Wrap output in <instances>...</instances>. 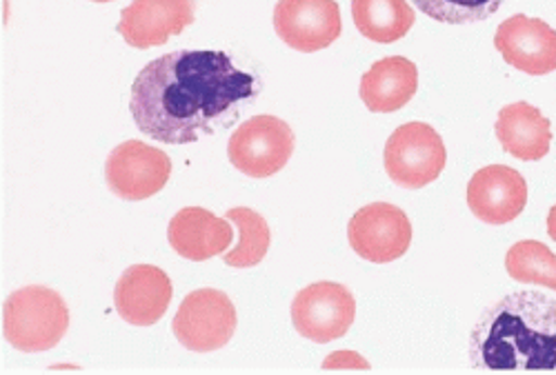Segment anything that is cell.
<instances>
[{"label":"cell","mask_w":556,"mask_h":375,"mask_svg":"<svg viewBox=\"0 0 556 375\" xmlns=\"http://www.w3.org/2000/svg\"><path fill=\"white\" fill-rule=\"evenodd\" d=\"M174 296L169 275L154 264L129 267L114 289V307L118 315L134 326L156 324Z\"/></svg>","instance_id":"5bb4252c"},{"label":"cell","mask_w":556,"mask_h":375,"mask_svg":"<svg viewBox=\"0 0 556 375\" xmlns=\"http://www.w3.org/2000/svg\"><path fill=\"white\" fill-rule=\"evenodd\" d=\"M294 154V131L276 116H254L231 133L227 156L241 173L269 178L281 171Z\"/></svg>","instance_id":"5b68a950"},{"label":"cell","mask_w":556,"mask_h":375,"mask_svg":"<svg viewBox=\"0 0 556 375\" xmlns=\"http://www.w3.org/2000/svg\"><path fill=\"white\" fill-rule=\"evenodd\" d=\"M388 176L405 190H424L432 184L447 163L443 138L428 122H405L386 143Z\"/></svg>","instance_id":"277c9868"},{"label":"cell","mask_w":556,"mask_h":375,"mask_svg":"<svg viewBox=\"0 0 556 375\" xmlns=\"http://www.w3.org/2000/svg\"><path fill=\"white\" fill-rule=\"evenodd\" d=\"M167 241L178 256L203 262L223 256L231 247L235 229L203 207H185L172 218Z\"/></svg>","instance_id":"9a60e30c"},{"label":"cell","mask_w":556,"mask_h":375,"mask_svg":"<svg viewBox=\"0 0 556 375\" xmlns=\"http://www.w3.org/2000/svg\"><path fill=\"white\" fill-rule=\"evenodd\" d=\"M274 29L296 52H318L330 47L343 31L337 0H278Z\"/></svg>","instance_id":"30bf717a"},{"label":"cell","mask_w":556,"mask_h":375,"mask_svg":"<svg viewBox=\"0 0 556 375\" xmlns=\"http://www.w3.org/2000/svg\"><path fill=\"white\" fill-rule=\"evenodd\" d=\"M237 307L218 289H199L185 298L174 315L176 340L190 351L223 349L237 334Z\"/></svg>","instance_id":"8992f818"},{"label":"cell","mask_w":556,"mask_h":375,"mask_svg":"<svg viewBox=\"0 0 556 375\" xmlns=\"http://www.w3.org/2000/svg\"><path fill=\"white\" fill-rule=\"evenodd\" d=\"M494 47L507 65L528 76L556 72V31L541 18L526 14L505 18L496 27Z\"/></svg>","instance_id":"8fae6325"},{"label":"cell","mask_w":556,"mask_h":375,"mask_svg":"<svg viewBox=\"0 0 556 375\" xmlns=\"http://www.w3.org/2000/svg\"><path fill=\"white\" fill-rule=\"evenodd\" d=\"M91 3H112V0H91Z\"/></svg>","instance_id":"cb8c5ba5"},{"label":"cell","mask_w":556,"mask_h":375,"mask_svg":"<svg viewBox=\"0 0 556 375\" xmlns=\"http://www.w3.org/2000/svg\"><path fill=\"white\" fill-rule=\"evenodd\" d=\"M197 21L194 0H134L121 12L116 31L136 50L165 44Z\"/></svg>","instance_id":"7c38bea8"},{"label":"cell","mask_w":556,"mask_h":375,"mask_svg":"<svg viewBox=\"0 0 556 375\" xmlns=\"http://www.w3.org/2000/svg\"><path fill=\"white\" fill-rule=\"evenodd\" d=\"M261 80L225 52L182 50L148 63L131 82L129 112L156 143L190 145L237 120L256 101Z\"/></svg>","instance_id":"6da1fadb"},{"label":"cell","mask_w":556,"mask_h":375,"mask_svg":"<svg viewBox=\"0 0 556 375\" xmlns=\"http://www.w3.org/2000/svg\"><path fill=\"white\" fill-rule=\"evenodd\" d=\"M70 329V309L50 287L29 285L14 292L3 309L5 340L25 353L54 349Z\"/></svg>","instance_id":"3957f363"},{"label":"cell","mask_w":556,"mask_h":375,"mask_svg":"<svg viewBox=\"0 0 556 375\" xmlns=\"http://www.w3.org/2000/svg\"><path fill=\"white\" fill-rule=\"evenodd\" d=\"M350 247L363 260L388 264L403 258L412 245V222L390 203L361 207L348 224Z\"/></svg>","instance_id":"9c48e42d"},{"label":"cell","mask_w":556,"mask_h":375,"mask_svg":"<svg viewBox=\"0 0 556 375\" xmlns=\"http://www.w3.org/2000/svg\"><path fill=\"white\" fill-rule=\"evenodd\" d=\"M505 0H414L426 16L445 25L481 23L498 12Z\"/></svg>","instance_id":"44dd1931"},{"label":"cell","mask_w":556,"mask_h":375,"mask_svg":"<svg viewBox=\"0 0 556 375\" xmlns=\"http://www.w3.org/2000/svg\"><path fill=\"white\" fill-rule=\"evenodd\" d=\"M227 220H231L239 229V243L235 249L223 254L227 267L235 269H250L263 262L271 245V231L267 220L250 209V207H235L227 211Z\"/></svg>","instance_id":"d6986e66"},{"label":"cell","mask_w":556,"mask_h":375,"mask_svg":"<svg viewBox=\"0 0 556 375\" xmlns=\"http://www.w3.org/2000/svg\"><path fill=\"white\" fill-rule=\"evenodd\" d=\"M419 89V69L403 56H388L369 67L361 78V101L375 114L403 109Z\"/></svg>","instance_id":"2e32d148"},{"label":"cell","mask_w":556,"mask_h":375,"mask_svg":"<svg viewBox=\"0 0 556 375\" xmlns=\"http://www.w3.org/2000/svg\"><path fill=\"white\" fill-rule=\"evenodd\" d=\"M496 138L501 147L519 160L534 163L547 156L552 145L549 120L530 103H513L498 112Z\"/></svg>","instance_id":"e0dca14e"},{"label":"cell","mask_w":556,"mask_h":375,"mask_svg":"<svg viewBox=\"0 0 556 375\" xmlns=\"http://www.w3.org/2000/svg\"><path fill=\"white\" fill-rule=\"evenodd\" d=\"M352 18L361 36L383 44L407 36L416 21L407 0H352Z\"/></svg>","instance_id":"ac0fdd59"},{"label":"cell","mask_w":556,"mask_h":375,"mask_svg":"<svg viewBox=\"0 0 556 375\" xmlns=\"http://www.w3.org/2000/svg\"><path fill=\"white\" fill-rule=\"evenodd\" d=\"M172 176L169 156L141 140L121 143L105 163V180L112 194L123 201H148L156 196Z\"/></svg>","instance_id":"52a82bcc"},{"label":"cell","mask_w":556,"mask_h":375,"mask_svg":"<svg viewBox=\"0 0 556 375\" xmlns=\"http://www.w3.org/2000/svg\"><path fill=\"white\" fill-rule=\"evenodd\" d=\"M547 233H549V238L556 243V205L547 214Z\"/></svg>","instance_id":"603a6c76"},{"label":"cell","mask_w":556,"mask_h":375,"mask_svg":"<svg viewBox=\"0 0 556 375\" xmlns=\"http://www.w3.org/2000/svg\"><path fill=\"white\" fill-rule=\"evenodd\" d=\"M468 353L479 371H556V300L507 294L477 320Z\"/></svg>","instance_id":"7a4b0ae2"},{"label":"cell","mask_w":556,"mask_h":375,"mask_svg":"<svg viewBox=\"0 0 556 375\" xmlns=\"http://www.w3.org/2000/svg\"><path fill=\"white\" fill-rule=\"evenodd\" d=\"M356 315V300L345 285L314 283L301 289L292 302L294 329L316 342L326 345L343 338Z\"/></svg>","instance_id":"ba28073f"},{"label":"cell","mask_w":556,"mask_h":375,"mask_svg":"<svg viewBox=\"0 0 556 375\" xmlns=\"http://www.w3.org/2000/svg\"><path fill=\"white\" fill-rule=\"evenodd\" d=\"M509 277L523 285H543L556 292V256L539 241H521L505 256Z\"/></svg>","instance_id":"ffe728a7"},{"label":"cell","mask_w":556,"mask_h":375,"mask_svg":"<svg viewBox=\"0 0 556 375\" xmlns=\"http://www.w3.org/2000/svg\"><path fill=\"white\" fill-rule=\"evenodd\" d=\"M468 207L485 224L517 220L528 205L526 178L505 165H488L468 182Z\"/></svg>","instance_id":"4fadbf2b"},{"label":"cell","mask_w":556,"mask_h":375,"mask_svg":"<svg viewBox=\"0 0 556 375\" xmlns=\"http://www.w3.org/2000/svg\"><path fill=\"white\" fill-rule=\"evenodd\" d=\"M323 366H328V368H337V366H363V368H369V364L363 358H358L356 353H350V351L332 353V358L328 362H323Z\"/></svg>","instance_id":"7402d4cb"}]
</instances>
